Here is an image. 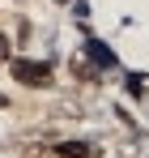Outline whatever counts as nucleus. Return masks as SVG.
<instances>
[{
	"instance_id": "nucleus-1",
	"label": "nucleus",
	"mask_w": 149,
	"mask_h": 158,
	"mask_svg": "<svg viewBox=\"0 0 149 158\" xmlns=\"http://www.w3.org/2000/svg\"><path fill=\"white\" fill-rule=\"evenodd\" d=\"M9 77L17 81L22 90H51L55 85V64L43 56H17L9 64Z\"/></svg>"
},
{
	"instance_id": "nucleus-2",
	"label": "nucleus",
	"mask_w": 149,
	"mask_h": 158,
	"mask_svg": "<svg viewBox=\"0 0 149 158\" xmlns=\"http://www.w3.org/2000/svg\"><path fill=\"white\" fill-rule=\"evenodd\" d=\"M47 158H102V145L81 141V137H55L51 150H47Z\"/></svg>"
},
{
	"instance_id": "nucleus-3",
	"label": "nucleus",
	"mask_w": 149,
	"mask_h": 158,
	"mask_svg": "<svg viewBox=\"0 0 149 158\" xmlns=\"http://www.w3.org/2000/svg\"><path fill=\"white\" fill-rule=\"evenodd\" d=\"M81 60L85 64H94L98 73H111V69H119V56H115V47H107L102 39H85V47H81Z\"/></svg>"
},
{
	"instance_id": "nucleus-4",
	"label": "nucleus",
	"mask_w": 149,
	"mask_h": 158,
	"mask_svg": "<svg viewBox=\"0 0 149 158\" xmlns=\"http://www.w3.org/2000/svg\"><path fill=\"white\" fill-rule=\"evenodd\" d=\"M68 77H73V81H81V85H90V90H98L107 73H98L94 64H85L81 56H73V60H68Z\"/></svg>"
},
{
	"instance_id": "nucleus-5",
	"label": "nucleus",
	"mask_w": 149,
	"mask_h": 158,
	"mask_svg": "<svg viewBox=\"0 0 149 158\" xmlns=\"http://www.w3.org/2000/svg\"><path fill=\"white\" fill-rule=\"evenodd\" d=\"M13 43H17V56H30V43H34V22L30 17L13 22Z\"/></svg>"
},
{
	"instance_id": "nucleus-6",
	"label": "nucleus",
	"mask_w": 149,
	"mask_h": 158,
	"mask_svg": "<svg viewBox=\"0 0 149 158\" xmlns=\"http://www.w3.org/2000/svg\"><path fill=\"white\" fill-rule=\"evenodd\" d=\"M124 90H128V98H149V77L145 73H124Z\"/></svg>"
},
{
	"instance_id": "nucleus-7",
	"label": "nucleus",
	"mask_w": 149,
	"mask_h": 158,
	"mask_svg": "<svg viewBox=\"0 0 149 158\" xmlns=\"http://www.w3.org/2000/svg\"><path fill=\"white\" fill-rule=\"evenodd\" d=\"M13 60H17V43H13V30H4V26H0V64L9 69Z\"/></svg>"
},
{
	"instance_id": "nucleus-8",
	"label": "nucleus",
	"mask_w": 149,
	"mask_h": 158,
	"mask_svg": "<svg viewBox=\"0 0 149 158\" xmlns=\"http://www.w3.org/2000/svg\"><path fill=\"white\" fill-rule=\"evenodd\" d=\"M9 107H13V98H9V94H0V111H9Z\"/></svg>"
}]
</instances>
